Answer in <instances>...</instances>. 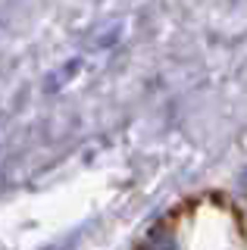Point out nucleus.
I'll list each match as a JSON object with an SVG mask.
<instances>
[]
</instances>
